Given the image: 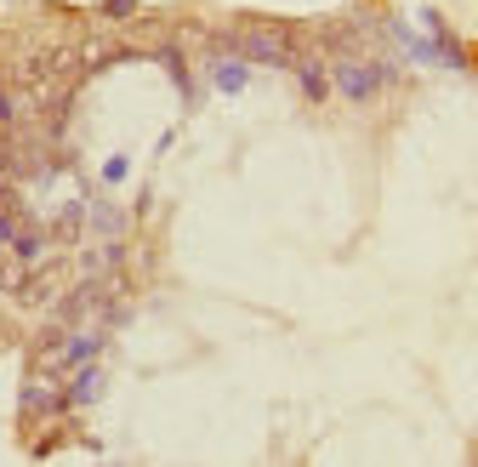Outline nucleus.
<instances>
[{"mask_svg":"<svg viewBox=\"0 0 478 467\" xmlns=\"http://www.w3.org/2000/svg\"><path fill=\"white\" fill-rule=\"evenodd\" d=\"M387 74H393V69H381V63H353V57H347V63H336V92H342L347 103H370V97L387 86Z\"/></svg>","mask_w":478,"mask_h":467,"instance_id":"obj_1","label":"nucleus"},{"mask_svg":"<svg viewBox=\"0 0 478 467\" xmlns=\"http://www.w3.org/2000/svg\"><path fill=\"white\" fill-rule=\"evenodd\" d=\"M239 57H245V63H251V57H256V63H279V69L296 63V57H290V40H285L279 29H245V34H239Z\"/></svg>","mask_w":478,"mask_h":467,"instance_id":"obj_2","label":"nucleus"},{"mask_svg":"<svg viewBox=\"0 0 478 467\" xmlns=\"http://www.w3.org/2000/svg\"><path fill=\"white\" fill-rule=\"evenodd\" d=\"M103 388H108L103 365H85V370L74 376V388H69V405H97V399H103Z\"/></svg>","mask_w":478,"mask_h":467,"instance_id":"obj_3","label":"nucleus"},{"mask_svg":"<svg viewBox=\"0 0 478 467\" xmlns=\"http://www.w3.org/2000/svg\"><path fill=\"white\" fill-rule=\"evenodd\" d=\"M245 80H251V63H245V57L211 63V86H216V92H245Z\"/></svg>","mask_w":478,"mask_h":467,"instance_id":"obj_4","label":"nucleus"},{"mask_svg":"<svg viewBox=\"0 0 478 467\" xmlns=\"http://www.w3.org/2000/svg\"><path fill=\"white\" fill-rule=\"evenodd\" d=\"M97 348H103V330H80V336H69V342H63V365H85Z\"/></svg>","mask_w":478,"mask_h":467,"instance_id":"obj_5","label":"nucleus"},{"mask_svg":"<svg viewBox=\"0 0 478 467\" xmlns=\"http://www.w3.org/2000/svg\"><path fill=\"white\" fill-rule=\"evenodd\" d=\"M92 228H97V234H120V228H125V217H120L114 205H92Z\"/></svg>","mask_w":478,"mask_h":467,"instance_id":"obj_6","label":"nucleus"},{"mask_svg":"<svg viewBox=\"0 0 478 467\" xmlns=\"http://www.w3.org/2000/svg\"><path fill=\"white\" fill-rule=\"evenodd\" d=\"M302 92H308V97L319 103V97L330 92V80H325V69H314V63H302Z\"/></svg>","mask_w":478,"mask_h":467,"instance_id":"obj_7","label":"nucleus"},{"mask_svg":"<svg viewBox=\"0 0 478 467\" xmlns=\"http://www.w3.org/2000/svg\"><path fill=\"white\" fill-rule=\"evenodd\" d=\"M125 172H132V160H125V154L103 160V183H125Z\"/></svg>","mask_w":478,"mask_h":467,"instance_id":"obj_8","label":"nucleus"}]
</instances>
